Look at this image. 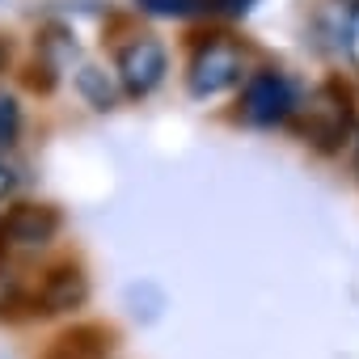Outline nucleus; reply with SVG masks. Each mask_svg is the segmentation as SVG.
<instances>
[{
	"label": "nucleus",
	"mask_w": 359,
	"mask_h": 359,
	"mask_svg": "<svg viewBox=\"0 0 359 359\" xmlns=\"http://www.w3.org/2000/svg\"><path fill=\"white\" fill-rule=\"evenodd\" d=\"M9 187H13V173H9L5 165H0V199H5V195H9Z\"/></svg>",
	"instance_id": "12"
},
{
	"label": "nucleus",
	"mask_w": 359,
	"mask_h": 359,
	"mask_svg": "<svg viewBox=\"0 0 359 359\" xmlns=\"http://www.w3.org/2000/svg\"><path fill=\"white\" fill-rule=\"evenodd\" d=\"M346 47H351V55L359 60V9L351 13V34H346Z\"/></svg>",
	"instance_id": "10"
},
{
	"label": "nucleus",
	"mask_w": 359,
	"mask_h": 359,
	"mask_svg": "<svg viewBox=\"0 0 359 359\" xmlns=\"http://www.w3.org/2000/svg\"><path fill=\"white\" fill-rule=\"evenodd\" d=\"M85 292H89V283H85L81 266L60 262V266H51V271L39 279L34 309H39L43 317H51V313H68V309H76V304L85 300Z\"/></svg>",
	"instance_id": "6"
},
{
	"label": "nucleus",
	"mask_w": 359,
	"mask_h": 359,
	"mask_svg": "<svg viewBox=\"0 0 359 359\" xmlns=\"http://www.w3.org/2000/svg\"><path fill=\"white\" fill-rule=\"evenodd\" d=\"M60 233V212L47 203H13L0 220V237L13 241V245H47Z\"/></svg>",
	"instance_id": "5"
},
{
	"label": "nucleus",
	"mask_w": 359,
	"mask_h": 359,
	"mask_svg": "<svg viewBox=\"0 0 359 359\" xmlns=\"http://www.w3.org/2000/svg\"><path fill=\"white\" fill-rule=\"evenodd\" d=\"M9 55H13V43H9L5 34H0V72H5V68H9Z\"/></svg>",
	"instance_id": "11"
},
{
	"label": "nucleus",
	"mask_w": 359,
	"mask_h": 359,
	"mask_svg": "<svg viewBox=\"0 0 359 359\" xmlns=\"http://www.w3.org/2000/svg\"><path fill=\"white\" fill-rule=\"evenodd\" d=\"M355 161H359V144H355Z\"/></svg>",
	"instance_id": "14"
},
{
	"label": "nucleus",
	"mask_w": 359,
	"mask_h": 359,
	"mask_svg": "<svg viewBox=\"0 0 359 359\" xmlns=\"http://www.w3.org/2000/svg\"><path fill=\"white\" fill-rule=\"evenodd\" d=\"M296 106H300L296 102V85L283 72H275V68L254 72L245 81V89H241V118L254 123V127H275V123L292 118Z\"/></svg>",
	"instance_id": "3"
},
{
	"label": "nucleus",
	"mask_w": 359,
	"mask_h": 359,
	"mask_svg": "<svg viewBox=\"0 0 359 359\" xmlns=\"http://www.w3.org/2000/svg\"><path fill=\"white\" fill-rule=\"evenodd\" d=\"M18 131H22V106L13 93L0 89V148H9L18 140Z\"/></svg>",
	"instance_id": "9"
},
{
	"label": "nucleus",
	"mask_w": 359,
	"mask_h": 359,
	"mask_svg": "<svg viewBox=\"0 0 359 359\" xmlns=\"http://www.w3.org/2000/svg\"><path fill=\"white\" fill-rule=\"evenodd\" d=\"M110 346L114 334L106 325H72L43 351V359H106Z\"/></svg>",
	"instance_id": "7"
},
{
	"label": "nucleus",
	"mask_w": 359,
	"mask_h": 359,
	"mask_svg": "<svg viewBox=\"0 0 359 359\" xmlns=\"http://www.w3.org/2000/svg\"><path fill=\"white\" fill-rule=\"evenodd\" d=\"M76 85H81V93H85L97 110H110V106H114V85L106 81L102 68H85V72L76 76Z\"/></svg>",
	"instance_id": "8"
},
{
	"label": "nucleus",
	"mask_w": 359,
	"mask_h": 359,
	"mask_svg": "<svg viewBox=\"0 0 359 359\" xmlns=\"http://www.w3.org/2000/svg\"><path fill=\"white\" fill-rule=\"evenodd\" d=\"M114 72H118V85L131 93V97H148L165 72H169V55H165V43L152 39V34H140L131 43L118 47L114 55Z\"/></svg>",
	"instance_id": "4"
},
{
	"label": "nucleus",
	"mask_w": 359,
	"mask_h": 359,
	"mask_svg": "<svg viewBox=\"0 0 359 359\" xmlns=\"http://www.w3.org/2000/svg\"><path fill=\"white\" fill-rule=\"evenodd\" d=\"M296 127L300 135L321 148V152H338L351 131H355V93L342 81H325L309 93L304 106H296Z\"/></svg>",
	"instance_id": "1"
},
{
	"label": "nucleus",
	"mask_w": 359,
	"mask_h": 359,
	"mask_svg": "<svg viewBox=\"0 0 359 359\" xmlns=\"http://www.w3.org/2000/svg\"><path fill=\"white\" fill-rule=\"evenodd\" d=\"M241 64H245V55L233 39H224V34L203 39L187 64V89L195 97H216L241 81Z\"/></svg>",
	"instance_id": "2"
},
{
	"label": "nucleus",
	"mask_w": 359,
	"mask_h": 359,
	"mask_svg": "<svg viewBox=\"0 0 359 359\" xmlns=\"http://www.w3.org/2000/svg\"><path fill=\"white\" fill-rule=\"evenodd\" d=\"M342 5H346V9H351V13H355V9H359V0H342Z\"/></svg>",
	"instance_id": "13"
}]
</instances>
